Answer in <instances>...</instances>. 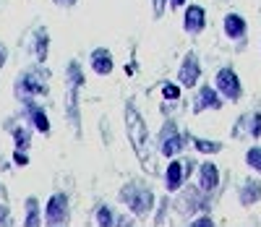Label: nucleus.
<instances>
[{
	"label": "nucleus",
	"mask_w": 261,
	"mask_h": 227,
	"mask_svg": "<svg viewBox=\"0 0 261 227\" xmlns=\"http://www.w3.org/2000/svg\"><path fill=\"white\" fill-rule=\"evenodd\" d=\"M196 170H199V162L193 160V157H172V160H167L165 170H162V186L167 193L175 196L188 180L196 175Z\"/></svg>",
	"instance_id": "6"
},
{
	"label": "nucleus",
	"mask_w": 261,
	"mask_h": 227,
	"mask_svg": "<svg viewBox=\"0 0 261 227\" xmlns=\"http://www.w3.org/2000/svg\"><path fill=\"white\" fill-rule=\"evenodd\" d=\"M16 115H18L21 120H24V123H29V125L37 131V133H42V136H50V131H53V123H50V115H47L45 105H42L39 99L21 102Z\"/></svg>",
	"instance_id": "12"
},
{
	"label": "nucleus",
	"mask_w": 261,
	"mask_h": 227,
	"mask_svg": "<svg viewBox=\"0 0 261 227\" xmlns=\"http://www.w3.org/2000/svg\"><path fill=\"white\" fill-rule=\"evenodd\" d=\"M191 149L201 157H217L220 152H225V141L220 139H206V136H193L191 139Z\"/></svg>",
	"instance_id": "21"
},
{
	"label": "nucleus",
	"mask_w": 261,
	"mask_h": 227,
	"mask_svg": "<svg viewBox=\"0 0 261 227\" xmlns=\"http://www.w3.org/2000/svg\"><path fill=\"white\" fill-rule=\"evenodd\" d=\"M230 139L232 141H246V139L261 141V107L246 110V112H241V115L232 120Z\"/></svg>",
	"instance_id": "9"
},
{
	"label": "nucleus",
	"mask_w": 261,
	"mask_h": 227,
	"mask_svg": "<svg viewBox=\"0 0 261 227\" xmlns=\"http://www.w3.org/2000/svg\"><path fill=\"white\" fill-rule=\"evenodd\" d=\"M225 105H227L225 97L217 92L214 84H199L191 94L188 110L193 115H201V112H220V110H225Z\"/></svg>",
	"instance_id": "8"
},
{
	"label": "nucleus",
	"mask_w": 261,
	"mask_h": 227,
	"mask_svg": "<svg viewBox=\"0 0 261 227\" xmlns=\"http://www.w3.org/2000/svg\"><path fill=\"white\" fill-rule=\"evenodd\" d=\"M222 3H227V0H222Z\"/></svg>",
	"instance_id": "37"
},
{
	"label": "nucleus",
	"mask_w": 261,
	"mask_h": 227,
	"mask_svg": "<svg viewBox=\"0 0 261 227\" xmlns=\"http://www.w3.org/2000/svg\"><path fill=\"white\" fill-rule=\"evenodd\" d=\"M214 201H217L214 193H206L199 183H191V180H188V183L175 196H172V207H175V217L188 224L193 217H199L204 212H212Z\"/></svg>",
	"instance_id": "4"
},
{
	"label": "nucleus",
	"mask_w": 261,
	"mask_h": 227,
	"mask_svg": "<svg viewBox=\"0 0 261 227\" xmlns=\"http://www.w3.org/2000/svg\"><path fill=\"white\" fill-rule=\"evenodd\" d=\"M81 92L84 89L79 86H65V99H63V115H65V123L73 131L76 139L84 136V120H81Z\"/></svg>",
	"instance_id": "14"
},
{
	"label": "nucleus",
	"mask_w": 261,
	"mask_h": 227,
	"mask_svg": "<svg viewBox=\"0 0 261 227\" xmlns=\"http://www.w3.org/2000/svg\"><path fill=\"white\" fill-rule=\"evenodd\" d=\"M235 198L243 209H253L256 204H261V175H248L243 178L235 188Z\"/></svg>",
	"instance_id": "18"
},
{
	"label": "nucleus",
	"mask_w": 261,
	"mask_h": 227,
	"mask_svg": "<svg viewBox=\"0 0 261 227\" xmlns=\"http://www.w3.org/2000/svg\"><path fill=\"white\" fill-rule=\"evenodd\" d=\"M65 86H79V89L86 86L84 65H81V60H76V58H71L68 63H65Z\"/></svg>",
	"instance_id": "23"
},
{
	"label": "nucleus",
	"mask_w": 261,
	"mask_h": 227,
	"mask_svg": "<svg viewBox=\"0 0 261 227\" xmlns=\"http://www.w3.org/2000/svg\"><path fill=\"white\" fill-rule=\"evenodd\" d=\"M125 76H136L139 73V63H136V58H128V63H125Z\"/></svg>",
	"instance_id": "32"
},
{
	"label": "nucleus",
	"mask_w": 261,
	"mask_h": 227,
	"mask_svg": "<svg viewBox=\"0 0 261 227\" xmlns=\"http://www.w3.org/2000/svg\"><path fill=\"white\" fill-rule=\"evenodd\" d=\"M178 105H180V102H167V99H162V105H160L162 118H178Z\"/></svg>",
	"instance_id": "30"
},
{
	"label": "nucleus",
	"mask_w": 261,
	"mask_h": 227,
	"mask_svg": "<svg viewBox=\"0 0 261 227\" xmlns=\"http://www.w3.org/2000/svg\"><path fill=\"white\" fill-rule=\"evenodd\" d=\"M180 24H183V32L196 39V37H201V34L206 32V27H209V13H206V8H204L201 3H188V6L183 8Z\"/></svg>",
	"instance_id": "15"
},
{
	"label": "nucleus",
	"mask_w": 261,
	"mask_h": 227,
	"mask_svg": "<svg viewBox=\"0 0 261 227\" xmlns=\"http://www.w3.org/2000/svg\"><path fill=\"white\" fill-rule=\"evenodd\" d=\"M123 123H125L128 144H130V149H134L139 165L144 167V172H154V157H151V133H149V125H146L141 110L136 107L134 99H125V105H123Z\"/></svg>",
	"instance_id": "1"
},
{
	"label": "nucleus",
	"mask_w": 261,
	"mask_h": 227,
	"mask_svg": "<svg viewBox=\"0 0 261 227\" xmlns=\"http://www.w3.org/2000/svg\"><path fill=\"white\" fill-rule=\"evenodd\" d=\"M212 84L217 86V92H220V94L225 97V102H227V105H241V99L246 97L243 79H241V73L235 71V65H230V63H225V65L217 68Z\"/></svg>",
	"instance_id": "7"
},
{
	"label": "nucleus",
	"mask_w": 261,
	"mask_h": 227,
	"mask_svg": "<svg viewBox=\"0 0 261 227\" xmlns=\"http://www.w3.org/2000/svg\"><path fill=\"white\" fill-rule=\"evenodd\" d=\"M191 0H170V11H183Z\"/></svg>",
	"instance_id": "35"
},
{
	"label": "nucleus",
	"mask_w": 261,
	"mask_h": 227,
	"mask_svg": "<svg viewBox=\"0 0 261 227\" xmlns=\"http://www.w3.org/2000/svg\"><path fill=\"white\" fill-rule=\"evenodd\" d=\"M118 201L130 214H136L139 219H146L154 214V207L160 198H157V191L151 183H146L141 178H130L118 188Z\"/></svg>",
	"instance_id": "3"
},
{
	"label": "nucleus",
	"mask_w": 261,
	"mask_h": 227,
	"mask_svg": "<svg viewBox=\"0 0 261 227\" xmlns=\"http://www.w3.org/2000/svg\"><path fill=\"white\" fill-rule=\"evenodd\" d=\"M222 34L227 42L235 44L238 53H243L248 44V18L241 11H227L222 16Z\"/></svg>",
	"instance_id": "10"
},
{
	"label": "nucleus",
	"mask_w": 261,
	"mask_h": 227,
	"mask_svg": "<svg viewBox=\"0 0 261 227\" xmlns=\"http://www.w3.org/2000/svg\"><path fill=\"white\" fill-rule=\"evenodd\" d=\"M172 214H175V207H172V193L165 191V196L157 201L154 207V214H151V224H170L172 222Z\"/></svg>",
	"instance_id": "22"
},
{
	"label": "nucleus",
	"mask_w": 261,
	"mask_h": 227,
	"mask_svg": "<svg viewBox=\"0 0 261 227\" xmlns=\"http://www.w3.org/2000/svg\"><path fill=\"white\" fill-rule=\"evenodd\" d=\"M11 160H13V165H16V167H29L32 157H29V152H24V149H13Z\"/></svg>",
	"instance_id": "29"
},
{
	"label": "nucleus",
	"mask_w": 261,
	"mask_h": 227,
	"mask_svg": "<svg viewBox=\"0 0 261 227\" xmlns=\"http://www.w3.org/2000/svg\"><path fill=\"white\" fill-rule=\"evenodd\" d=\"M92 214H94V222H97L99 227H113V224H115V219H118L115 207H113V204H107V201H97Z\"/></svg>",
	"instance_id": "24"
},
{
	"label": "nucleus",
	"mask_w": 261,
	"mask_h": 227,
	"mask_svg": "<svg viewBox=\"0 0 261 227\" xmlns=\"http://www.w3.org/2000/svg\"><path fill=\"white\" fill-rule=\"evenodd\" d=\"M196 183H199L206 193L220 196L222 193V167L214 160H204L199 162V170H196Z\"/></svg>",
	"instance_id": "16"
},
{
	"label": "nucleus",
	"mask_w": 261,
	"mask_h": 227,
	"mask_svg": "<svg viewBox=\"0 0 261 227\" xmlns=\"http://www.w3.org/2000/svg\"><path fill=\"white\" fill-rule=\"evenodd\" d=\"M27 53L34 63H47L50 58V29L47 27H34L27 37Z\"/></svg>",
	"instance_id": "17"
},
{
	"label": "nucleus",
	"mask_w": 261,
	"mask_h": 227,
	"mask_svg": "<svg viewBox=\"0 0 261 227\" xmlns=\"http://www.w3.org/2000/svg\"><path fill=\"white\" fill-rule=\"evenodd\" d=\"M68 222H71V196H68V191H55L45 201V224L63 227Z\"/></svg>",
	"instance_id": "11"
},
{
	"label": "nucleus",
	"mask_w": 261,
	"mask_h": 227,
	"mask_svg": "<svg viewBox=\"0 0 261 227\" xmlns=\"http://www.w3.org/2000/svg\"><path fill=\"white\" fill-rule=\"evenodd\" d=\"M157 86H160L162 99H167V102H180V99H183V92H186V89L180 86L178 79H175V81H172V79H162Z\"/></svg>",
	"instance_id": "25"
},
{
	"label": "nucleus",
	"mask_w": 261,
	"mask_h": 227,
	"mask_svg": "<svg viewBox=\"0 0 261 227\" xmlns=\"http://www.w3.org/2000/svg\"><path fill=\"white\" fill-rule=\"evenodd\" d=\"M3 224H13V214H11V201H0V227Z\"/></svg>",
	"instance_id": "31"
},
{
	"label": "nucleus",
	"mask_w": 261,
	"mask_h": 227,
	"mask_svg": "<svg viewBox=\"0 0 261 227\" xmlns=\"http://www.w3.org/2000/svg\"><path fill=\"white\" fill-rule=\"evenodd\" d=\"M53 3H55L58 8H63V11H71V8L79 6V0H53Z\"/></svg>",
	"instance_id": "33"
},
{
	"label": "nucleus",
	"mask_w": 261,
	"mask_h": 227,
	"mask_svg": "<svg viewBox=\"0 0 261 227\" xmlns=\"http://www.w3.org/2000/svg\"><path fill=\"white\" fill-rule=\"evenodd\" d=\"M50 79H53V71L45 63H34V65L21 68L13 79V99L21 105L29 99L50 97Z\"/></svg>",
	"instance_id": "2"
},
{
	"label": "nucleus",
	"mask_w": 261,
	"mask_h": 227,
	"mask_svg": "<svg viewBox=\"0 0 261 227\" xmlns=\"http://www.w3.org/2000/svg\"><path fill=\"white\" fill-rule=\"evenodd\" d=\"M24 227H42L45 224V204L37 196H27L24 198V217H21Z\"/></svg>",
	"instance_id": "20"
},
{
	"label": "nucleus",
	"mask_w": 261,
	"mask_h": 227,
	"mask_svg": "<svg viewBox=\"0 0 261 227\" xmlns=\"http://www.w3.org/2000/svg\"><path fill=\"white\" fill-rule=\"evenodd\" d=\"M6 63H8V47L3 42H0V73H3V68H6Z\"/></svg>",
	"instance_id": "34"
},
{
	"label": "nucleus",
	"mask_w": 261,
	"mask_h": 227,
	"mask_svg": "<svg viewBox=\"0 0 261 227\" xmlns=\"http://www.w3.org/2000/svg\"><path fill=\"white\" fill-rule=\"evenodd\" d=\"M183 89H188V92H193L196 86L201 84L204 79V65H201V55L196 50H188L183 58H180V65H178V76Z\"/></svg>",
	"instance_id": "13"
},
{
	"label": "nucleus",
	"mask_w": 261,
	"mask_h": 227,
	"mask_svg": "<svg viewBox=\"0 0 261 227\" xmlns=\"http://www.w3.org/2000/svg\"><path fill=\"white\" fill-rule=\"evenodd\" d=\"M188 224H191V227H214V224H217V219H214V214H212V212H204V214H199V217H193Z\"/></svg>",
	"instance_id": "28"
},
{
	"label": "nucleus",
	"mask_w": 261,
	"mask_h": 227,
	"mask_svg": "<svg viewBox=\"0 0 261 227\" xmlns=\"http://www.w3.org/2000/svg\"><path fill=\"white\" fill-rule=\"evenodd\" d=\"M0 201H8V188H6L3 180H0Z\"/></svg>",
	"instance_id": "36"
},
{
	"label": "nucleus",
	"mask_w": 261,
	"mask_h": 227,
	"mask_svg": "<svg viewBox=\"0 0 261 227\" xmlns=\"http://www.w3.org/2000/svg\"><path fill=\"white\" fill-rule=\"evenodd\" d=\"M243 162H246V167H248L251 172L261 175V141H253V144L246 149V154H243Z\"/></svg>",
	"instance_id": "26"
},
{
	"label": "nucleus",
	"mask_w": 261,
	"mask_h": 227,
	"mask_svg": "<svg viewBox=\"0 0 261 227\" xmlns=\"http://www.w3.org/2000/svg\"><path fill=\"white\" fill-rule=\"evenodd\" d=\"M149 6H151V18L160 21L170 11V0H149Z\"/></svg>",
	"instance_id": "27"
},
{
	"label": "nucleus",
	"mask_w": 261,
	"mask_h": 227,
	"mask_svg": "<svg viewBox=\"0 0 261 227\" xmlns=\"http://www.w3.org/2000/svg\"><path fill=\"white\" fill-rule=\"evenodd\" d=\"M193 133L188 128H183L178 123V118H162V125L154 136V149L160 157L165 160H172V157H180L188 152Z\"/></svg>",
	"instance_id": "5"
},
{
	"label": "nucleus",
	"mask_w": 261,
	"mask_h": 227,
	"mask_svg": "<svg viewBox=\"0 0 261 227\" xmlns=\"http://www.w3.org/2000/svg\"><path fill=\"white\" fill-rule=\"evenodd\" d=\"M89 71L94 76H99V79L110 76L115 71V55H113V50L110 47H94L89 53Z\"/></svg>",
	"instance_id": "19"
}]
</instances>
